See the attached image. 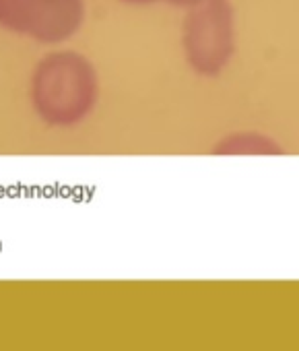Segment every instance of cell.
<instances>
[{"mask_svg":"<svg viewBox=\"0 0 299 351\" xmlns=\"http://www.w3.org/2000/svg\"><path fill=\"white\" fill-rule=\"evenodd\" d=\"M101 97V79L93 60L73 48L46 52L29 75L34 116L58 130L75 128L91 118Z\"/></svg>","mask_w":299,"mask_h":351,"instance_id":"1","label":"cell"},{"mask_svg":"<svg viewBox=\"0 0 299 351\" xmlns=\"http://www.w3.org/2000/svg\"><path fill=\"white\" fill-rule=\"evenodd\" d=\"M180 46L184 62L196 77H221L237 54L233 0H196L184 9Z\"/></svg>","mask_w":299,"mask_h":351,"instance_id":"2","label":"cell"},{"mask_svg":"<svg viewBox=\"0 0 299 351\" xmlns=\"http://www.w3.org/2000/svg\"><path fill=\"white\" fill-rule=\"evenodd\" d=\"M87 21V0H0V29L42 46H64Z\"/></svg>","mask_w":299,"mask_h":351,"instance_id":"3","label":"cell"},{"mask_svg":"<svg viewBox=\"0 0 299 351\" xmlns=\"http://www.w3.org/2000/svg\"><path fill=\"white\" fill-rule=\"evenodd\" d=\"M213 155H281L283 145L260 130H233L223 134L213 147Z\"/></svg>","mask_w":299,"mask_h":351,"instance_id":"4","label":"cell"},{"mask_svg":"<svg viewBox=\"0 0 299 351\" xmlns=\"http://www.w3.org/2000/svg\"><path fill=\"white\" fill-rule=\"evenodd\" d=\"M118 3L126 5V7H155V5H168L174 9H188L196 0H118Z\"/></svg>","mask_w":299,"mask_h":351,"instance_id":"5","label":"cell"}]
</instances>
